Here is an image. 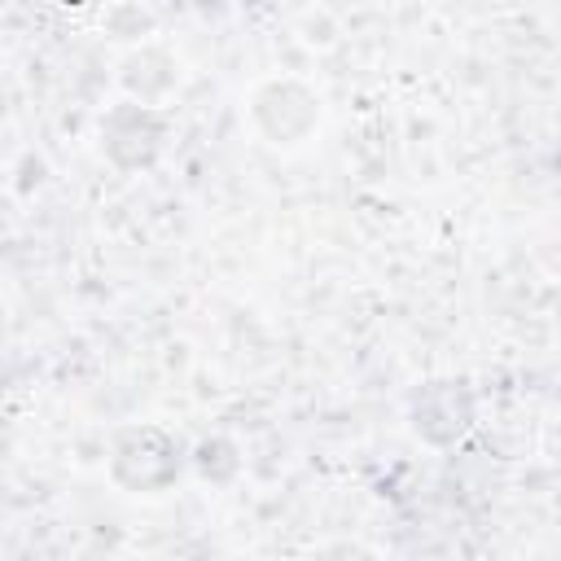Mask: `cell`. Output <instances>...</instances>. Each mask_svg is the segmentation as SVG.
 Instances as JSON below:
<instances>
[{"instance_id":"1","label":"cell","mask_w":561,"mask_h":561,"mask_svg":"<svg viewBox=\"0 0 561 561\" xmlns=\"http://www.w3.org/2000/svg\"><path fill=\"white\" fill-rule=\"evenodd\" d=\"M188 469V447L158 421H127L110 434L105 478L131 500H162L180 486Z\"/></svg>"},{"instance_id":"2","label":"cell","mask_w":561,"mask_h":561,"mask_svg":"<svg viewBox=\"0 0 561 561\" xmlns=\"http://www.w3.org/2000/svg\"><path fill=\"white\" fill-rule=\"evenodd\" d=\"M245 123L267 149L294 153L320 131L324 96L302 75H263L245 92Z\"/></svg>"},{"instance_id":"3","label":"cell","mask_w":561,"mask_h":561,"mask_svg":"<svg viewBox=\"0 0 561 561\" xmlns=\"http://www.w3.org/2000/svg\"><path fill=\"white\" fill-rule=\"evenodd\" d=\"M403 425L421 447L451 451L478 425V390L469 386V377L456 373L421 377L403 394Z\"/></svg>"},{"instance_id":"4","label":"cell","mask_w":561,"mask_h":561,"mask_svg":"<svg viewBox=\"0 0 561 561\" xmlns=\"http://www.w3.org/2000/svg\"><path fill=\"white\" fill-rule=\"evenodd\" d=\"M167 145H171V118H167V110H153V105H140V101L118 96L96 118V149H101V158L118 175H145V171H153L162 162Z\"/></svg>"},{"instance_id":"5","label":"cell","mask_w":561,"mask_h":561,"mask_svg":"<svg viewBox=\"0 0 561 561\" xmlns=\"http://www.w3.org/2000/svg\"><path fill=\"white\" fill-rule=\"evenodd\" d=\"M114 79H118V92L127 101L162 110L184 83V57L162 39H145V44H136V48H127L118 57Z\"/></svg>"},{"instance_id":"6","label":"cell","mask_w":561,"mask_h":561,"mask_svg":"<svg viewBox=\"0 0 561 561\" xmlns=\"http://www.w3.org/2000/svg\"><path fill=\"white\" fill-rule=\"evenodd\" d=\"M188 469L206 482V486H232L245 469V456H241V443L232 434H206L188 447Z\"/></svg>"},{"instance_id":"7","label":"cell","mask_w":561,"mask_h":561,"mask_svg":"<svg viewBox=\"0 0 561 561\" xmlns=\"http://www.w3.org/2000/svg\"><path fill=\"white\" fill-rule=\"evenodd\" d=\"M101 31H105L110 39H127V48H136V44L153 39L158 18H153V9H145V4H110L105 18H101Z\"/></svg>"},{"instance_id":"8","label":"cell","mask_w":561,"mask_h":561,"mask_svg":"<svg viewBox=\"0 0 561 561\" xmlns=\"http://www.w3.org/2000/svg\"><path fill=\"white\" fill-rule=\"evenodd\" d=\"M311 561H386L373 543H364V539H351V535H337V539H324L316 552H311Z\"/></svg>"}]
</instances>
